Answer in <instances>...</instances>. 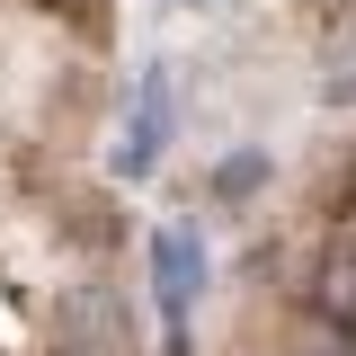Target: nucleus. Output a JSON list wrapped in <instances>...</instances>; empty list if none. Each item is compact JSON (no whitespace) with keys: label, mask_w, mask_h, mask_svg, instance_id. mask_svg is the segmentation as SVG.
<instances>
[{"label":"nucleus","mask_w":356,"mask_h":356,"mask_svg":"<svg viewBox=\"0 0 356 356\" xmlns=\"http://www.w3.org/2000/svg\"><path fill=\"white\" fill-rule=\"evenodd\" d=\"M348 339H356V330H348Z\"/></svg>","instance_id":"nucleus-6"},{"label":"nucleus","mask_w":356,"mask_h":356,"mask_svg":"<svg viewBox=\"0 0 356 356\" xmlns=\"http://www.w3.org/2000/svg\"><path fill=\"white\" fill-rule=\"evenodd\" d=\"M348 187H356V170H348Z\"/></svg>","instance_id":"nucleus-5"},{"label":"nucleus","mask_w":356,"mask_h":356,"mask_svg":"<svg viewBox=\"0 0 356 356\" xmlns=\"http://www.w3.org/2000/svg\"><path fill=\"white\" fill-rule=\"evenodd\" d=\"M178 9H232V0H178Z\"/></svg>","instance_id":"nucleus-4"},{"label":"nucleus","mask_w":356,"mask_h":356,"mask_svg":"<svg viewBox=\"0 0 356 356\" xmlns=\"http://www.w3.org/2000/svg\"><path fill=\"white\" fill-rule=\"evenodd\" d=\"M54 356H63V348H54Z\"/></svg>","instance_id":"nucleus-7"},{"label":"nucleus","mask_w":356,"mask_h":356,"mask_svg":"<svg viewBox=\"0 0 356 356\" xmlns=\"http://www.w3.org/2000/svg\"><path fill=\"white\" fill-rule=\"evenodd\" d=\"M259 187H276V152H259V143H250V152H222L214 170H205V196H214L222 214H241Z\"/></svg>","instance_id":"nucleus-3"},{"label":"nucleus","mask_w":356,"mask_h":356,"mask_svg":"<svg viewBox=\"0 0 356 356\" xmlns=\"http://www.w3.org/2000/svg\"><path fill=\"white\" fill-rule=\"evenodd\" d=\"M196 285H205V241H196V222H161V232H152V294H161V312L187 321Z\"/></svg>","instance_id":"nucleus-2"},{"label":"nucleus","mask_w":356,"mask_h":356,"mask_svg":"<svg viewBox=\"0 0 356 356\" xmlns=\"http://www.w3.org/2000/svg\"><path fill=\"white\" fill-rule=\"evenodd\" d=\"M54 348H63V356H134V312H125V294L98 285V276L63 285V294H54Z\"/></svg>","instance_id":"nucleus-1"}]
</instances>
